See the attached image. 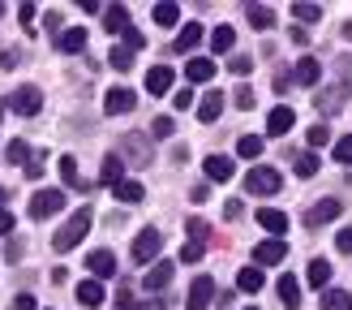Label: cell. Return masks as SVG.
<instances>
[{"instance_id": "cell-1", "label": "cell", "mask_w": 352, "mask_h": 310, "mask_svg": "<svg viewBox=\"0 0 352 310\" xmlns=\"http://www.w3.org/2000/svg\"><path fill=\"white\" fill-rule=\"evenodd\" d=\"M86 233H91V211H74V216L60 224V233L52 237V250H56V254H69L74 246H82Z\"/></svg>"}, {"instance_id": "cell-2", "label": "cell", "mask_w": 352, "mask_h": 310, "mask_svg": "<svg viewBox=\"0 0 352 310\" xmlns=\"http://www.w3.org/2000/svg\"><path fill=\"white\" fill-rule=\"evenodd\" d=\"M279 185H284V177L267 164H254L245 172V189H250V194H279Z\"/></svg>"}, {"instance_id": "cell-3", "label": "cell", "mask_w": 352, "mask_h": 310, "mask_svg": "<svg viewBox=\"0 0 352 310\" xmlns=\"http://www.w3.org/2000/svg\"><path fill=\"white\" fill-rule=\"evenodd\" d=\"M348 99H352V78H344L336 86H327V91H318V103H314V108L327 112V116H336V112H344Z\"/></svg>"}, {"instance_id": "cell-4", "label": "cell", "mask_w": 352, "mask_h": 310, "mask_svg": "<svg viewBox=\"0 0 352 310\" xmlns=\"http://www.w3.org/2000/svg\"><path fill=\"white\" fill-rule=\"evenodd\" d=\"M9 108L17 112V116H34V112H39L43 108V91H39V86H17V91H13V99H9Z\"/></svg>"}, {"instance_id": "cell-5", "label": "cell", "mask_w": 352, "mask_h": 310, "mask_svg": "<svg viewBox=\"0 0 352 310\" xmlns=\"http://www.w3.org/2000/svg\"><path fill=\"white\" fill-rule=\"evenodd\" d=\"M56 211H65V189H39V194L30 198V216L34 220H47Z\"/></svg>"}, {"instance_id": "cell-6", "label": "cell", "mask_w": 352, "mask_h": 310, "mask_svg": "<svg viewBox=\"0 0 352 310\" xmlns=\"http://www.w3.org/2000/svg\"><path fill=\"white\" fill-rule=\"evenodd\" d=\"M120 151H125V160L133 164V168H146L151 164V143H146V134H125L120 138Z\"/></svg>"}, {"instance_id": "cell-7", "label": "cell", "mask_w": 352, "mask_h": 310, "mask_svg": "<svg viewBox=\"0 0 352 310\" xmlns=\"http://www.w3.org/2000/svg\"><path fill=\"white\" fill-rule=\"evenodd\" d=\"M160 246H164L160 229H142L133 237V258H138V263H155V258H160Z\"/></svg>"}, {"instance_id": "cell-8", "label": "cell", "mask_w": 352, "mask_h": 310, "mask_svg": "<svg viewBox=\"0 0 352 310\" xmlns=\"http://www.w3.org/2000/svg\"><path fill=\"white\" fill-rule=\"evenodd\" d=\"M288 258V246L279 237H267L262 246H254V267H275V263H284Z\"/></svg>"}, {"instance_id": "cell-9", "label": "cell", "mask_w": 352, "mask_h": 310, "mask_svg": "<svg viewBox=\"0 0 352 310\" xmlns=\"http://www.w3.org/2000/svg\"><path fill=\"white\" fill-rule=\"evenodd\" d=\"M133 103H138V95L129 91V86H112V91L103 95V112H108V116H120V112H129Z\"/></svg>"}, {"instance_id": "cell-10", "label": "cell", "mask_w": 352, "mask_h": 310, "mask_svg": "<svg viewBox=\"0 0 352 310\" xmlns=\"http://www.w3.org/2000/svg\"><path fill=\"white\" fill-rule=\"evenodd\" d=\"M340 211H344V207H340V198H318V203H314L309 211H305V224H309V229H318V224L336 220Z\"/></svg>"}, {"instance_id": "cell-11", "label": "cell", "mask_w": 352, "mask_h": 310, "mask_svg": "<svg viewBox=\"0 0 352 310\" xmlns=\"http://www.w3.org/2000/svg\"><path fill=\"white\" fill-rule=\"evenodd\" d=\"M210 302H215V280H210V276H198V280L189 285V310H206Z\"/></svg>"}, {"instance_id": "cell-12", "label": "cell", "mask_w": 352, "mask_h": 310, "mask_svg": "<svg viewBox=\"0 0 352 310\" xmlns=\"http://www.w3.org/2000/svg\"><path fill=\"white\" fill-rule=\"evenodd\" d=\"M292 125H296V112L288 108V103H279V108H271V116H267V134H271V138H284Z\"/></svg>"}, {"instance_id": "cell-13", "label": "cell", "mask_w": 352, "mask_h": 310, "mask_svg": "<svg viewBox=\"0 0 352 310\" xmlns=\"http://www.w3.org/2000/svg\"><path fill=\"white\" fill-rule=\"evenodd\" d=\"M202 172L210 181H232V172H236V164H232V155H206V164H202Z\"/></svg>"}, {"instance_id": "cell-14", "label": "cell", "mask_w": 352, "mask_h": 310, "mask_svg": "<svg viewBox=\"0 0 352 310\" xmlns=\"http://www.w3.org/2000/svg\"><path fill=\"white\" fill-rule=\"evenodd\" d=\"M168 280H172V263H168V258H160V263L146 271V280H142V285H146V293H164Z\"/></svg>"}, {"instance_id": "cell-15", "label": "cell", "mask_w": 352, "mask_h": 310, "mask_svg": "<svg viewBox=\"0 0 352 310\" xmlns=\"http://www.w3.org/2000/svg\"><path fill=\"white\" fill-rule=\"evenodd\" d=\"M86 267H91L99 280H108V276H116V254L112 250H95L91 258H86Z\"/></svg>"}, {"instance_id": "cell-16", "label": "cell", "mask_w": 352, "mask_h": 310, "mask_svg": "<svg viewBox=\"0 0 352 310\" xmlns=\"http://www.w3.org/2000/svg\"><path fill=\"white\" fill-rule=\"evenodd\" d=\"M198 43H202V26H198V22H185L181 34L172 39V52H193Z\"/></svg>"}, {"instance_id": "cell-17", "label": "cell", "mask_w": 352, "mask_h": 310, "mask_svg": "<svg viewBox=\"0 0 352 310\" xmlns=\"http://www.w3.org/2000/svg\"><path fill=\"white\" fill-rule=\"evenodd\" d=\"M258 224H262V229H267L271 237L288 233V216H284V211H275V207H262V211H258Z\"/></svg>"}, {"instance_id": "cell-18", "label": "cell", "mask_w": 352, "mask_h": 310, "mask_svg": "<svg viewBox=\"0 0 352 310\" xmlns=\"http://www.w3.org/2000/svg\"><path fill=\"white\" fill-rule=\"evenodd\" d=\"M146 91L151 95H168L172 91V69L168 65H155L151 74H146Z\"/></svg>"}, {"instance_id": "cell-19", "label": "cell", "mask_w": 352, "mask_h": 310, "mask_svg": "<svg viewBox=\"0 0 352 310\" xmlns=\"http://www.w3.org/2000/svg\"><path fill=\"white\" fill-rule=\"evenodd\" d=\"M103 26H108L112 34H125L129 30V9L125 5H108L103 9Z\"/></svg>"}, {"instance_id": "cell-20", "label": "cell", "mask_w": 352, "mask_h": 310, "mask_svg": "<svg viewBox=\"0 0 352 310\" xmlns=\"http://www.w3.org/2000/svg\"><path fill=\"white\" fill-rule=\"evenodd\" d=\"M185 78L189 82H210V78H215V61H210V56H193L185 65Z\"/></svg>"}, {"instance_id": "cell-21", "label": "cell", "mask_w": 352, "mask_h": 310, "mask_svg": "<svg viewBox=\"0 0 352 310\" xmlns=\"http://www.w3.org/2000/svg\"><path fill=\"white\" fill-rule=\"evenodd\" d=\"M219 112H223V91H206L198 103V121H219Z\"/></svg>"}, {"instance_id": "cell-22", "label": "cell", "mask_w": 352, "mask_h": 310, "mask_svg": "<svg viewBox=\"0 0 352 310\" xmlns=\"http://www.w3.org/2000/svg\"><path fill=\"white\" fill-rule=\"evenodd\" d=\"M292 74H296V82H301V86H318V74H322V65L314 61V56H301V61H296V69H292Z\"/></svg>"}, {"instance_id": "cell-23", "label": "cell", "mask_w": 352, "mask_h": 310, "mask_svg": "<svg viewBox=\"0 0 352 310\" xmlns=\"http://www.w3.org/2000/svg\"><path fill=\"white\" fill-rule=\"evenodd\" d=\"M103 181H108L112 189L125 181V155H103Z\"/></svg>"}, {"instance_id": "cell-24", "label": "cell", "mask_w": 352, "mask_h": 310, "mask_svg": "<svg viewBox=\"0 0 352 310\" xmlns=\"http://www.w3.org/2000/svg\"><path fill=\"white\" fill-rule=\"evenodd\" d=\"M56 48H60V52H69V56H78V52L86 48V30H82V26H74V30H60Z\"/></svg>"}, {"instance_id": "cell-25", "label": "cell", "mask_w": 352, "mask_h": 310, "mask_svg": "<svg viewBox=\"0 0 352 310\" xmlns=\"http://www.w3.org/2000/svg\"><path fill=\"white\" fill-rule=\"evenodd\" d=\"M232 43H236V30L232 26H215V30H210V52H215V56L232 52Z\"/></svg>"}, {"instance_id": "cell-26", "label": "cell", "mask_w": 352, "mask_h": 310, "mask_svg": "<svg viewBox=\"0 0 352 310\" xmlns=\"http://www.w3.org/2000/svg\"><path fill=\"white\" fill-rule=\"evenodd\" d=\"M305 280H309L314 289H322V293H327V285H331V263H327V258H314L309 271H305Z\"/></svg>"}, {"instance_id": "cell-27", "label": "cell", "mask_w": 352, "mask_h": 310, "mask_svg": "<svg viewBox=\"0 0 352 310\" xmlns=\"http://www.w3.org/2000/svg\"><path fill=\"white\" fill-rule=\"evenodd\" d=\"M245 17H250L254 30H271V26H275V13H271L267 5H245Z\"/></svg>"}, {"instance_id": "cell-28", "label": "cell", "mask_w": 352, "mask_h": 310, "mask_svg": "<svg viewBox=\"0 0 352 310\" xmlns=\"http://www.w3.org/2000/svg\"><path fill=\"white\" fill-rule=\"evenodd\" d=\"M279 302L284 306H301V285H296V276H279Z\"/></svg>"}, {"instance_id": "cell-29", "label": "cell", "mask_w": 352, "mask_h": 310, "mask_svg": "<svg viewBox=\"0 0 352 310\" xmlns=\"http://www.w3.org/2000/svg\"><path fill=\"white\" fill-rule=\"evenodd\" d=\"M292 17H296L301 26H314V22L322 17V5H314V0H301V5H292Z\"/></svg>"}, {"instance_id": "cell-30", "label": "cell", "mask_w": 352, "mask_h": 310, "mask_svg": "<svg viewBox=\"0 0 352 310\" xmlns=\"http://www.w3.org/2000/svg\"><path fill=\"white\" fill-rule=\"evenodd\" d=\"M236 289H241V293H258V289H262V267H241Z\"/></svg>"}, {"instance_id": "cell-31", "label": "cell", "mask_w": 352, "mask_h": 310, "mask_svg": "<svg viewBox=\"0 0 352 310\" xmlns=\"http://www.w3.org/2000/svg\"><path fill=\"white\" fill-rule=\"evenodd\" d=\"M78 302H82V306H99V302H103V285H99V280H82V285H78Z\"/></svg>"}, {"instance_id": "cell-32", "label": "cell", "mask_w": 352, "mask_h": 310, "mask_svg": "<svg viewBox=\"0 0 352 310\" xmlns=\"http://www.w3.org/2000/svg\"><path fill=\"white\" fill-rule=\"evenodd\" d=\"M322 310H352V293H344V289H327V293H322Z\"/></svg>"}, {"instance_id": "cell-33", "label": "cell", "mask_w": 352, "mask_h": 310, "mask_svg": "<svg viewBox=\"0 0 352 310\" xmlns=\"http://www.w3.org/2000/svg\"><path fill=\"white\" fill-rule=\"evenodd\" d=\"M176 22H181V5H172V0L155 5V26H176Z\"/></svg>"}, {"instance_id": "cell-34", "label": "cell", "mask_w": 352, "mask_h": 310, "mask_svg": "<svg viewBox=\"0 0 352 310\" xmlns=\"http://www.w3.org/2000/svg\"><path fill=\"white\" fill-rule=\"evenodd\" d=\"M112 194H116L120 203H142V194H146V189H142V181H120V185L112 189Z\"/></svg>"}, {"instance_id": "cell-35", "label": "cell", "mask_w": 352, "mask_h": 310, "mask_svg": "<svg viewBox=\"0 0 352 310\" xmlns=\"http://www.w3.org/2000/svg\"><path fill=\"white\" fill-rule=\"evenodd\" d=\"M262 147H267V143H262L258 134H245L241 143H236V155H245V160H258V155H262Z\"/></svg>"}, {"instance_id": "cell-36", "label": "cell", "mask_w": 352, "mask_h": 310, "mask_svg": "<svg viewBox=\"0 0 352 310\" xmlns=\"http://www.w3.org/2000/svg\"><path fill=\"white\" fill-rule=\"evenodd\" d=\"M60 177H65V185L82 189V177H78V160H74V155H60Z\"/></svg>"}, {"instance_id": "cell-37", "label": "cell", "mask_w": 352, "mask_h": 310, "mask_svg": "<svg viewBox=\"0 0 352 310\" xmlns=\"http://www.w3.org/2000/svg\"><path fill=\"white\" fill-rule=\"evenodd\" d=\"M292 164H296V172H301V177H314V172H318V155H314V151H301V155H292Z\"/></svg>"}, {"instance_id": "cell-38", "label": "cell", "mask_w": 352, "mask_h": 310, "mask_svg": "<svg viewBox=\"0 0 352 310\" xmlns=\"http://www.w3.org/2000/svg\"><path fill=\"white\" fill-rule=\"evenodd\" d=\"M5 160H9V164H30V147L22 143V138H17V143L5 147Z\"/></svg>"}, {"instance_id": "cell-39", "label": "cell", "mask_w": 352, "mask_h": 310, "mask_svg": "<svg viewBox=\"0 0 352 310\" xmlns=\"http://www.w3.org/2000/svg\"><path fill=\"white\" fill-rule=\"evenodd\" d=\"M108 61H112V65H116V69H129V65H133V52H129V48H125V43H116V48H112V52H108Z\"/></svg>"}, {"instance_id": "cell-40", "label": "cell", "mask_w": 352, "mask_h": 310, "mask_svg": "<svg viewBox=\"0 0 352 310\" xmlns=\"http://www.w3.org/2000/svg\"><path fill=\"white\" fill-rule=\"evenodd\" d=\"M202 254H206L202 241H189V246H181V263H202Z\"/></svg>"}, {"instance_id": "cell-41", "label": "cell", "mask_w": 352, "mask_h": 310, "mask_svg": "<svg viewBox=\"0 0 352 310\" xmlns=\"http://www.w3.org/2000/svg\"><path fill=\"white\" fill-rule=\"evenodd\" d=\"M172 130H176V121H172V116H155V125H151L155 138H172Z\"/></svg>"}, {"instance_id": "cell-42", "label": "cell", "mask_w": 352, "mask_h": 310, "mask_svg": "<svg viewBox=\"0 0 352 310\" xmlns=\"http://www.w3.org/2000/svg\"><path fill=\"white\" fill-rule=\"evenodd\" d=\"M336 160L340 164H352V134L348 138H336Z\"/></svg>"}, {"instance_id": "cell-43", "label": "cell", "mask_w": 352, "mask_h": 310, "mask_svg": "<svg viewBox=\"0 0 352 310\" xmlns=\"http://www.w3.org/2000/svg\"><path fill=\"white\" fill-rule=\"evenodd\" d=\"M116 310H142V306H138V302H133V293H129L125 285H120V289H116Z\"/></svg>"}, {"instance_id": "cell-44", "label": "cell", "mask_w": 352, "mask_h": 310, "mask_svg": "<svg viewBox=\"0 0 352 310\" xmlns=\"http://www.w3.org/2000/svg\"><path fill=\"white\" fill-rule=\"evenodd\" d=\"M305 138H309V147H327V143H331V130H327V125H314Z\"/></svg>"}, {"instance_id": "cell-45", "label": "cell", "mask_w": 352, "mask_h": 310, "mask_svg": "<svg viewBox=\"0 0 352 310\" xmlns=\"http://www.w3.org/2000/svg\"><path fill=\"white\" fill-rule=\"evenodd\" d=\"M232 99H236V108H254V103H258V99H254V86H236Z\"/></svg>"}, {"instance_id": "cell-46", "label": "cell", "mask_w": 352, "mask_h": 310, "mask_svg": "<svg viewBox=\"0 0 352 310\" xmlns=\"http://www.w3.org/2000/svg\"><path fill=\"white\" fill-rule=\"evenodd\" d=\"M185 229H189V241H206V220H189Z\"/></svg>"}, {"instance_id": "cell-47", "label": "cell", "mask_w": 352, "mask_h": 310, "mask_svg": "<svg viewBox=\"0 0 352 310\" xmlns=\"http://www.w3.org/2000/svg\"><path fill=\"white\" fill-rule=\"evenodd\" d=\"M336 246H340L344 254H352V224H348V229H340V237H336Z\"/></svg>"}, {"instance_id": "cell-48", "label": "cell", "mask_w": 352, "mask_h": 310, "mask_svg": "<svg viewBox=\"0 0 352 310\" xmlns=\"http://www.w3.org/2000/svg\"><path fill=\"white\" fill-rule=\"evenodd\" d=\"M250 56H232V61H228V69H232V74H250Z\"/></svg>"}, {"instance_id": "cell-49", "label": "cell", "mask_w": 352, "mask_h": 310, "mask_svg": "<svg viewBox=\"0 0 352 310\" xmlns=\"http://www.w3.org/2000/svg\"><path fill=\"white\" fill-rule=\"evenodd\" d=\"M13 310H39V306H34L30 293H17V298H13Z\"/></svg>"}, {"instance_id": "cell-50", "label": "cell", "mask_w": 352, "mask_h": 310, "mask_svg": "<svg viewBox=\"0 0 352 310\" xmlns=\"http://www.w3.org/2000/svg\"><path fill=\"white\" fill-rule=\"evenodd\" d=\"M142 43H146V39H142V34H138V30L129 26V30H125V48H129V52H138V48H142Z\"/></svg>"}, {"instance_id": "cell-51", "label": "cell", "mask_w": 352, "mask_h": 310, "mask_svg": "<svg viewBox=\"0 0 352 310\" xmlns=\"http://www.w3.org/2000/svg\"><path fill=\"white\" fill-rule=\"evenodd\" d=\"M241 211H245V207H241V198H228V203H223V216H228V220H236Z\"/></svg>"}, {"instance_id": "cell-52", "label": "cell", "mask_w": 352, "mask_h": 310, "mask_svg": "<svg viewBox=\"0 0 352 310\" xmlns=\"http://www.w3.org/2000/svg\"><path fill=\"white\" fill-rule=\"evenodd\" d=\"M17 22L30 26V22H34V5H22V9H17Z\"/></svg>"}, {"instance_id": "cell-53", "label": "cell", "mask_w": 352, "mask_h": 310, "mask_svg": "<svg viewBox=\"0 0 352 310\" xmlns=\"http://www.w3.org/2000/svg\"><path fill=\"white\" fill-rule=\"evenodd\" d=\"M13 233V211H0V237Z\"/></svg>"}, {"instance_id": "cell-54", "label": "cell", "mask_w": 352, "mask_h": 310, "mask_svg": "<svg viewBox=\"0 0 352 310\" xmlns=\"http://www.w3.org/2000/svg\"><path fill=\"white\" fill-rule=\"evenodd\" d=\"M189 103H193V91H189V86H185V91H176V108H189Z\"/></svg>"}, {"instance_id": "cell-55", "label": "cell", "mask_w": 352, "mask_h": 310, "mask_svg": "<svg viewBox=\"0 0 352 310\" xmlns=\"http://www.w3.org/2000/svg\"><path fill=\"white\" fill-rule=\"evenodd\" d=\"M43 26H47L52 34H56V30H60V13H47V17H43Z\"/></svg>"}, {"instance_id": "cell-56", "label": "cell", "mask_w": 352, "mask_h": 310, "mask_svg": "<svg viewBox=\"0 0 352 310\" xmlns=\"http://www.w3.org/2000/svg\"><path fill=\"white\" fill-rule=\"evenodd\" d=\"M142 310H168V306H164V302H146Z\"/></svg>"}, {"instance_id": "cell-57", "label": "cell", "mask_w": 352, "mask_h": 310, "mask_svg": "<svg viewBox=\"0 0 352 310\" xmlns=\"http://www.w3.org/2000/svg\"><path fill=\"white\" fill-rule=\"evenodd\" d=\"M9 203V189H0V207H5Z\"/></svg>"}, {"instance_id": "cell-58", "label": "cell", "mask_w": 352, "mask_h": 310, "mask_svg": "<svg viewBox=\"0 0 352 310\" xmlns=\"http://www.w3.org/2000/svg\"><path fill=\"white\" fill-rule=\"evenodd\" d=\"M0 17H5V5H0Z\"/></svg>"}, {"instance_id": "cell-59", "label": "cell", "mask_w": 352, "mask_h": 310, "mask_svg": "<svg viewBox=\"0 0 352 310\" xmlns=\"http://www.w3.org/2000/svg\"><path fill=\"white\" fill-rule=\"evenodd\" d=\"M0 112H5V103H0Z\"/></svg>"}, {"instance_id": "cell-60", "label": "cell", "mask_w": 352, "mask_h": 310, "mask_svg": "<svg viewBox=\"0 0 352 310\" xmlns=\"http://www.w3.org/2000/svg\"><path fill=\"white\" fill-rule=\"evenodd\" d=\"M250 310H258V306H250Z\"/></svg>"}]
</instances>
